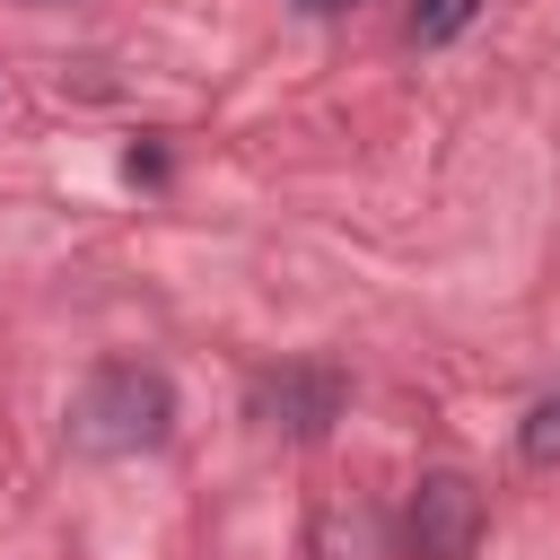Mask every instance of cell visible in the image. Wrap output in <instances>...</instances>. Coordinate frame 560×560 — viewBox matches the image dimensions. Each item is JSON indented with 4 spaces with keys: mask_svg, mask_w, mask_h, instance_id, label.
Wrapping results in <instances>:
<instances>
[{
    "mask_svg": "<svg viewBox=\"0 0 560 560\" xmlns=\"http://www.w3.org/2000/svg\"><path fill=\"white\" fill-rule=\"evenodd\" d=\"M61 438H70V455H88V464H122V455L166 446V438H175V385H166V368H149V359H105V368H88V385H79L70 411H61Z\"/></svg>",
    "mask_w": 560,
    "mask_h": 560,
    "instance_id": "obj_1",
    "label": "cell"
},
{
    "mask_svg": "<svg viewBox=\"0 0 560 560\" xmlns=\"http://www.w3.org/2000/svg\"><path fill=\"white\" fill-rule=\"evenodd\" d=\"M341 411H350V376H341L332 359H280V368H262V376L245 385V420H254L262 438H289V446L324 438Z\"/></svg>",
    "mask_w": 560,
    "mask_h": 560,
    "instance_id": "obj_2",
    "label": "cell"
},
{
    "mask_svg": "<svg viewBox=\"0 0 560 560\" xmlns=\"http://www.w3.org/2000/svg\"><path fill=\"white\" fill-rule=\"evenodd\" d=\"M481 481L472 472H420L411 481V508H402V542L411 560H472L481 542Z\"/></svg>",
    "mask_w": 560,
    "mask_h": 560,
    "instance_id": "obj_3",
    "label": "cell"
},
{
    "mask_svg": "<svg viewBox=\"0 0 560 560\" xmlns=\"http://www.w3.org/2000/svg\"><path fill=\"white\" fill-rule=\"evenodd\" d=\"M315 560H385L376 508H332V516L315 525Z\"/></svg>",
    "mask_w": 560,
    "mask_h": 560,
    "instance_id": "obj_4",
    "label": "cell"
},
{
    "mask_svg": "<svg viewBox=\"0 0 560 560\" xmlns=\"http://www.w3.org/2000/svg\"><path fill=\"white\" fill-rule=\"evenodd\" d=\"M472 18H481V0H411V44L438 52V44H455Z\"/></svg>",
    "mask_w": 560,
    "mask_h": 560,
    "instance_id": "obj_5",
    "label": "cell"
},
{
    "mask_svg": "<svg viewBox=\"0 0 560 560\" xmlns=\"http://www.w3.org/2000/svg\"><path fill=\"white\" fill-rule=\"evenodd\" d=\"M516 455H525L534 472H560V394H542V402L516 420Z\"/></svg>",
    "mask_w": 560,
    "mask_h": 560,
    "instance_id": "obj_6",
    "label": "cell"
},
{
    "mask_svg": "<svg viewBox=\"0 0 560 560\" xmlns=\"http://www.w3.org/2000/svg\"><path fill=\"white\" fill-rule=\"evenodd\" d=\"M298 9H306V18H332V9H350V0H298Z\"/></svg>",
    "mask_w": 560,
    "mask_h": 560,
    "instance_id": "obj_7",
    "label": "cell"
},
{
    "mask_svg": "<svg viewBox=\"0 0 560 560\" xmlns=\"http://www.w3.org/2000/svg\"><path fill=\"white\" fill-rule=\"evenodd\" d=\"M26 9H61V0H26Z\"/></svg>",
    "mask_w": 560,
    "mask_h": 560,
    "instance_id": "obj_8",
    "label": "cell"
}]
</instances>
